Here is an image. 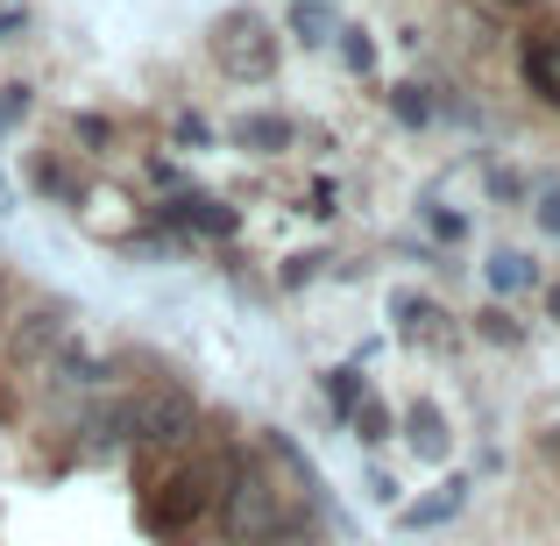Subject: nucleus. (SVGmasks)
I'll return each mask as SVG.
<instances>
[{
	"label": "nucleus",
	"mask_w": 560,
	"mask_h": 546,
	"mask_svg": "<svg viewBox=\"0 0 560 546\" xmlns=\"http://www.w3.org/2000/svg\"><path fill=\"white\" fill-rule=\"evenodd\" d=\"M213 511H220V533H228L234 546H256V539H270L284 519H305V511H291L284 497H277V483L262 476L242 448H228V476H220V490H213Z\"/></svg>",
	"instance_id": "nucleus-1"
},
{
	"label": "nucleus",
	"mask_w": 560,
	"mask_h": 546,
	"mask_svg": "<svg viewBox=\"0 0 560 546\" xmlns=\"http://www.w3.org/2000/svg\"><path fill=\"white\" fill-rule=\"evenodd\" d=\"M206 50H213V65L228 71V79H242V85L277 79V65H284L277 22H270V14H256V8H228L213 22V36H206Z\"/></svg>",
	"instance_id": "nucleus-2"
},
{
	"label": "nucleus",
	"mask_w": 560,
	"mask_h": 546,
	"mask_svg": "<svg viewBox=\"0 0 560 546\" xmlns=\"http://www.w3.org/2000/svg\"><path fill=\"white\" fill-rule=\"evenodd\" d=\"M128 433L150 454H178V448H191V433H199V405H191L178 383H171V391H142V397H128Z\"/></svg>",
	"instance_id": "nucleus-3"
},
{
	"label": "nucleus",
	"mask_w": 560,
	"mask_h": 546,
	"mask_svg": "<svg viewBox=\"0 0 560 546\" xmlns=\"http://www.w3.org/2000/svg\"><path fill=\"white\" fill-rule=\"evenodd\" d=\"M150 220L171 228V234H199V242H228V234L242 228V213H234L228 199H213V191H171V199L150 206Z\"/></svg>",
	"instance_id": "nucleus-4"
},
{
	"label": "nucleus",
	"mask_w": 560,
	"mask_h": 546,
	"mask_svg": "<svg viewBox=\"0 0 560 546\" xmlns=\"http://www.w3.org/2000/svg\"><path fill=\"white\" fill-rule=\"evenodd\" d=\"M206 511H213V483H206L199 468H178V476L150 497V533L178 539V533H191V525L206 519Z\"/></svg>",
	"instance_id": "nucleus-5"
},
{
	"label": "nucleus",
	"mask_w": 560,
	"mask_h": 546,
	"mask_svg": "<svg viewBox=\"0 0 560 546\" xmlns=\"http://www.w3.org/2000/svg\"><path fill=\"white\" fill-rule=\"evenodd\" d=\"M65 341H71V313L65 305H36V313H22L8 327V362L14 369H43V362H57Z\"/></svg>",
	"instance_id": "nucleus-6"
},
{
	"label": "nucleus",
	"mask_w": 560,
	"mask_h": 546,
	"mask_svg": "<svg viewBox=\"0 0 560 546\" xmlns=\"http://www.w3.org/2000/svg\"><path fill=\"white\" fill-rule=\"evenodd\" d=\"M462 504H468V483H462V476H447L433 497H419V504H397V519H405L411 533H433V525L462 519Z\"/></svg>",
	"instance_id": "nucleus-7"
},
{
	"label": "nucleus",
	"mask_w": 560,
	"mask_h": 546,
	"mask_svg": "<svg viewBox=\"0 0 560 546\" xmlns=\"http://www.w3.org/2000/svg\"><path fill=\"white\" fill-rule=\"evenodd\" d=\"M228 142L248 150V156H284L291 150V121L284 114H242V121L228 128Z\"/></svg>",
	"instance_id": "nucleus-8"
},
{
	"label": "nucleus",
	"mask_w": 560,
	"mask_h": 546,
	"mask_svg": "<svg viewBox=\"0 0 560 546\" xmlns=\"http://www.w3.org/2000/svg\"><path fill=\"white\" fill-rule=\"evenodd\" d=\"M79 433H85V454H121V448H136V433H128V397H114V405H93Z\"/></svg>",
	"instance_id": "nucleus-9"
},
{
	"label": "nucleus",
	"mask_w": 560,
	"mask_h": 546,
	"mask_svg": "<svg viewBox=\"0 0 560 546\" xmlns=\"http://www.w3.org/2000/svg\"><path fill=\"white\" fill-rule=\"evenodd\" d=\"M405 440H411V454H419V462H447L454 433H447V419H440L433 397H419V405L405 411Z\"/></svg>",
	"instance_id": "nucleus-10"
},
{
	"label": "nucleus",
	"mask_w": 560,
	"mask_h": 546,
	"mask_svg": "<svg viewBox=\"0 0 560 546\" xmlns=\"http://www.w3.org/2000/svg\"><path fill=\"white\" fill-rule=\"evenodd\" d=\"M390 313H397V334L405 341H419V348H433V341H447V327H440V305H425L419 291H390Z\"/></svg>",
	"instance_id": "nucleus-11"
},
{
	"label": "nucleus",
	"mask_w": 560,
	"mask_h": 546,
	"mask_svg": "<svg viewBox=\"0 0 560 546\" xmlns=\"http://www.w3.org/2000/svg\"><path fill=\"white\" fill-rule=\"evenodd\" d=\"M518 71H525V85H533L547 107H560V36H533L525 57H518Z\"/></svg>",
	"instance_id": "nucleus-12"
},
{
	"label": "nucleus",
	"mask_w": 560,
	"mask_h": 546,
	"mask_svg": "<svg viewBox=\"0 0 560 546\" xmlns=\"http://www.w3.org/2000/svg\"><path fill=\"white\" fill-rule=\"evenodd\" d=\"M482 277H490V291H497V299H518V291L525 284H533V256H525V248H497V256L490 263H482Z\"/></svg>",
	"instance_id": "nucleus-13"
},
{
	"label": "nucleus",
	"mask_w": 560,
	"mask_h": 546,
	"mask_svg": "<svg viewBox=\"0 0 560 546\" xmlns=\"http://www.w3.org/2000/svg\"><path fill=\"white\" fill-rule=\"evenodd\" d=\"M319 397H327L334 419H355V405L370 397V383H362V369H355V362H341V369H327V376H319Z\"/></svg>",
	"instance_id": "nucleus-14"
},
{
	"label": "nucleus",
	"mask_w": 560,
	"mask_h": 546,
	"mask_svg": "<svg viewBox=\"0 0 560 546\" xmlns=\"http://www.w3.org/2000/svg\"><path fill=\"white\" fill-rule=\"evenodd\" d=\"M291 36H299L305 50H327V43L341 36V28H334V8L327 0H299V8H291Z\"/></svg>",
	"instance_id": "nucleus-15"
},
{
	"label": "nucleus",
	"mask_w": 560,
	"mask_h": 546,
	"mask_svg": "<svg viewBox=\"0 0 560 546\" xmlns=\"http://www.w3.org/2000/svg\"><path fill=\"white\" fill-rule=\"evenodd\" d=\"M50 376L57 383H65V391H93V383L100 376H107V362H100V356H85V348H57V362H50Z\"/></svg>",
	"instance_id": "nucleus-16"
},
{
	"label": "nucleus",
	"mask_w": 560,
	"mask_h": 546,
	"mask_svg": "<svg viewBox=\"0 0 560 546\" xmlns=\"http://www.w3.org/2000/svg\"><path fill=\"white\" fill-rule=\"evenodd\" d=\"M476 334H482L490 348H518V341H525V327L511 320V305H482V313H476Z\"/></svg>",
	"instance_id": "nucleus-17"
},
{
	"label": "nucleus",
	"mask_w": 560,
	"mask_h": 546,
	"mask_svg": "<svg viewBox=\"0 0 560 546\" xmlns=\"http://www.w3.org/2000/svg\"><path fill=\"white\" fill-rule=\"evenodd\" d=\"M28 185H36L43 199H79V178H71L57 156H36V164H28Z\"/></svg>",
	"instance_id": "nucleus-18"
},
{
	"label": "nucleus",
	"mask_w": 560,
	"mask_h": 546,
	"mask_svg": "<svg viewBox=\"0 0 560 546\" xmlns=\"http://www.w3.org/2000/svg\"><path fill=\"white\" fill-rule=\"evenodd\" d=\"M390 114H397L405 128H425V121H433L440 107L425 100V85H411V79H405V85H390Z\"/></svg>",
	"instance_id": "nucleus-19"
},
{
	"label": "nucleus",
	"mask_w": 560,
	"mask_h": 546,
	"mask_svg": "<svg viewBox=\"0 0 560 546\" xmlns=\"http://www.w3.org/2000/svg\"><path fill=\"white\" fill-rule=\"evenodd\" d=\"M348 426H355V440H362V448H383V440H390V411L370 405V397L355 405V419H348Z\"/></svg>",
	"instance_id": "nucleus-20"
},
{
	"label": "nucleus",
	"mask_w": 560,
	"mask_h": 546,
	"mask_svg": "<svg viewBox=\"0 0 560 546\" xmlns=\"http://www.w3.org/2000/svg\"><path fill=\"white\" fill-rule=\"evenodd\" d=\"M28 107H36V93H28V85H0V136H8L14 121H28Z\"/></svg>",
	"instance_id": "nucleus-21"
},
{
	"label": "nucleus",
	"mask_w": 560,
	"mask_h": 546,
	"mask_svg": "<svg viewBox=\"0 0 560 546\" xmlns=\"http://www.w3.org/2000/svg\"><path fill=\"white\" fill-rule=\"evenodd\" d=\"M341 65H348V71H370V65H376V43L362 36V28H341Z\"/></svg>",
	"instance_id": "nucleus-22"
},
{
	"label": "nucleus",
	"mask_w": 560,
	"mask_h": 546,
	"mask_svg": "<svg viewBox=\"0 0 560 546\" xmlns=\"http://www.w3.org/2000/svg\"><path fill=\"white\" fill-rule=\"evenodd\" d=\"M71 136H79L85 150H107V142H114V121H107V114H79V121H71Z\"/></svg>",
	"instance_id": "nucleus-23"
},
{
	"label": "nucleus",
	"mask_w": 560,
	"mask_h": 546,
	"mask_svg": "<svg viewBox=\"0 0 560 546\" xmlns=\"http://www.w3.org/2000/svg\"><path fill=\"white\" fill-rule=\"evenodd\" d=\"M256 546H319V533H313L305 519H284V525H277L270 539H256Z\"/></svg>",
	"instance_id": "nucleus-24"
},
{
	"label": "nucleus",
	"mask_w": 560,
	"mask_h": 546,
	"mask_svg": "<svg viewBox=\"0 0 560 546\" xmlns=\"http://www.w3.org/2000/svg\"><path fill=\"white\" fill-rule=\"evenodd\" d=\"M425 228H433L440 242H462V234H468V220H462V213H447V206H425Z\"/></svg>",
	"instance_id": "nucleus-25"
},
{
	"label": "nucleus",
	"mask_w": 560,
	"mask_h": 546,
	"mask_svg": "<svg viewBox=\"0 0 560 546\" xmlns=\"http://www.w3.org/2000/svg\"><path fill=\"white\" fill-rule=\"evenodd\" d=\"M533 220H539V228H547V234H553V242H560V185H553V191H539V206H533Z\"/></svg>",
	"instance_id": "nucleus-26"
},
{
	"label": "nucleus",
	"mask_w": 560,
	"mask_h": 546,
	"mask_svg": "<svg viewBox=\"0 0 560 546\" xmlns=\"http://www.w3.org/2000/svg\"><path fill=\"white\" fill-rule=\"evenodd\" d=\"M370 497H376L383 511H390V504H405V490H397V476H383V468H370Z\"/></svg>",
	"instance_id": "nucleus-27"
},
{
	"label": "nucleus",
	"mask_w": 560,
	"mask_h": 546,
	"mask_svg": "<svg viewBox=\"0 0 560 546\" xmlns=\"http://www.w3.org/2000/svg\"><path fill=\"white\" fill-rule=\"evenodd\" d=\"M490 199H525V185H518V171H490Z\"/></svg>",
	"instance_id": "nucleus-28"
},
{
	"label": "nucleus",
	"mask_w": 560,
	"mask_h": 546,
	"mask_svg": "<svg viewBox=\"0 0 560 546\" xmlns=\"http://www.w3.org/2000/svg\"><path fill=\"white\" fill-rule=\"evenodd\" d=\"M178 142H191V150H199V142H213V128H206L199 114H178Z\"/></svg>",
	"instance_id": "nucleus-29"
},
{
	"label": "nucleus",
	"mask_w": 560,
	"mask_h": 546,
	"mask_svg": "<svg viewBox=\"0 0 560 546\" xmlns=\"http://www.w3.org/2000/svg\"><path fill=\"white\" fill-rule=\"evenodd\" d=\"M539 454H547V468L560 476V426H547V433H539Z\"/></svg>",
	"instance_id": "nucleus-30"
},
{
	"label": "nucleus",
	"mask_w": 560,
	"mask_h": 546,
	"mask_svg": "<svg viewBox=\"0 0 560 546\" xmlns=\"http://www.w3.org/2000/svg\"><path fill=\"white\" fill-rule=\"evenodd\" d=\"M22 22H28L22 8H0V43H8V36H14V28H22Z\"/></svg>",
	"instance_id": "nucleus-31"
},
{
	"label": "nucleus",
	"mask_w": 560,
	"mask_h": 546,
	"mask_svg": "<svg viewBox=\"0 0 560 546\" xmlns=\"http://www.w3.org/2000/svg\"><path fill=\"white\" fill-rule=\"evenodd\" d=\"M476 8H490V14H518V8H533V0H476Z\"/></svg>",
	"instance_id": "nucleus-32"
},
{
	"label": "nucleus",
	"mask_w": 560,
	"mask_h": 546,
	"mask_svg": "<svg viewBox=\"0 0 560 546\" xmlns=\"http://www.w3.org/2000/svg\"><path fill=\"white\" fill-rule=\"evenodd\" d=\"M547 313H553V320H560V284H547Z\"/></svg>",
	"instance_id": "nucleus-33"
},
{
	"label": "nucleus",
	"mask_w": 560,
	"mask_h": 546,
	"mask_svg": "<svg viewBox=\"0 0 560 546\" xmlns=\"http://www.w3.org/2000/svg\"><path fill=\"white\" fill-rule=\"evenodd\" d=\"M0 313H8V291H0Z\"/></svg>",
	"instance_id": "nucleus-34"
}]
</instances>
